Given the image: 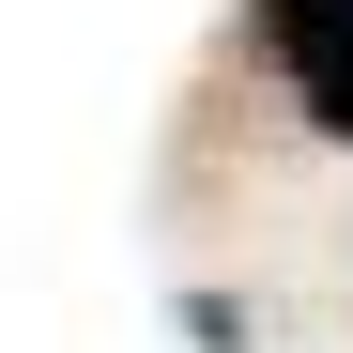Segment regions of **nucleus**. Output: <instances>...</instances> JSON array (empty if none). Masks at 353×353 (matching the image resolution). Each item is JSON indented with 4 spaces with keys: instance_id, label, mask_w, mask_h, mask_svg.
Returning <instances> with one entry per match:
<instances>
[{
    "instance_id": "1",
    "label": "nucleus",
    "mask_w": 353,
    "mask_h": 353,
    "mask_svg": "<svg viewBox=\"0 0 353 353\" xmlns=\"http://www.w3.org/2000/svg\"><path fill=\"white\" fill-rule=\"evenodd\" d=\"M261 46L292 62L307 123H323V139H353V0H261Z\"/></svg>"
}]
</instances>
